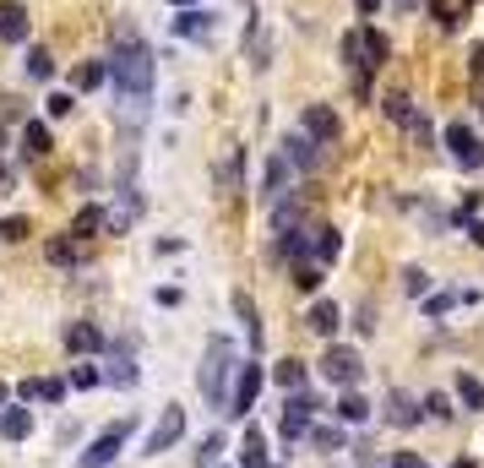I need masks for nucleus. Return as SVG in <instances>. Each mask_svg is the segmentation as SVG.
<instances>
[{"instance_id": "19", "label": "nucleus", "mask_w": 484, "mask_h": 468, "mask_svg": "<svg viewBox=\"0 0 484 468\" xmlns=\"http://www.w3.org/2000/svg\"><path fill=\"white\" fill-rule=\"evenodd\" d=\"M420 409H425V403H414L409 393H392V398H387V420H392V425H403V431H414V425L425 420Z\"/></svg>"}, {"instance_id": "12", "label": "nucleus", "mask_w": 484, "mask_h": 468, "mask_svg": "<svg viewBox=\"0 0 484 468\" xmlns=\"http://www.w3.org/2000/svg\"><path fill=\"white\" fill-rule=\"evenodd\" d=\"M316 147H321L316 136H305V131H289L278 153H283V158L294 164V174H311V169H316Z\"/></svg>"}, {"instance_id": "6", "label": "nucleus", "mask_w": 484, "mask_h": 468, "mask_svg": "<svg viewBox=\"0 0 484 468\" xmlns=\"http://www.w3.org/2000/svg\"><path fill=\"white\" fill-rule=\"evenodd\" d=\"M262 387H267V371H262L256 360H251V365H240V376H234V393H229V420H251V409H256Z\"/></svg>"}, {"instance_id": "22", "label": "nucleus", "mask_w": 484, "mask_h": 468, "mask_svg": "<svg viewBox=\"0 0 484 468\" xmlns=\"http://www.w3.org/2000/svg\"><path fill=\"white\" fill-rule=\"evenodd\" d=\"M311 256H316L321 267H332V262L343 256V234H338V229H316V234H311Z\"/></svg>"}, {"instance_id": "41", "label": "nucleus", "mask_w": 484, "mask_h": 468, "mask_svg": "<svg viewBox=\"0 0 484 468\" xmlns=\"http://www.w3.org/2000/svg\"><path fill=\"white\" fill-rule=\"evenodd\" d=\"M425 409H430V420H452V398H447V393H430Z\"/></svg>"}, {"instance_id": "35", "label": "nucleus", "mask_w": 484, "mask_h": 468, "mask_svg": "<svg viewBox=\"0 0 484 468\" xmlns=\"http://www.w3.org/2000/svg\"><path fill=\"white\" fill-rule=\"evenodd\" d=\"M403 131H409V136H414L420 147H430V142H436V125H430V115H420V109H414V120H409Z\"/></svg>"}, {"instance_id": "43", "label": "nucleus", "mask_w": 484, "mask_h": 468, "mask_svg": "<svg viewBox=\"0 0 484 468\" xmlns=\"http://www.w3.org/2000/svg\"><path fill=\"white\" fill-rule=\"evenodd\" d=\"M38 398H44V403H60V398H65V382H54V376H49V382H44V393H38Z\"/></svg>"}, {"instance_id": "36", "label": "nucleus", "mask_w": 484, "mask_h": 468, "mask_svg": "<svg viewBox=\"0 0 484 468\" xmlns=\"http://www.w3.org/2000/svg\"><path fill=\"white\" fill-rule=\"evenodd\" d=\"M98 382H104V371H98V365H87V360H82V365H71V387H76V393H87V387H98Z\"/></svg>"}, {"instance_id": "8", "label": "nucleus", "mask_w": 484, "mask_h": 468, "mask_svg": "<svg viewBox=\"0 0 484 468\" xmlns=\"http://www.w3.org/2000/svg\"><path fill=\"white\" fill-rule=\"evenodd\" d=\"M441 142L452 147V158H458L463 169H484V142L474 136V125H469V120H452V125L441 131Z\"/></svg>"}, {"instance_id": "21", "label": "nucleus", "mask_w": 484, "mask_h": 468, "mask_svg": "<svg viewBox=\"0 0 484 468\" xmlns=\"http://www.w3.org/2000/svg\"><path fill=\"white\" fill-rule=\"evenodd\" d=\"M240 468H272L267 458V436L256 425H245V442H240Z\"/></svg>"}, {"instance_id": "47", "label": "nucleus", "mask_w": 484, "mask_h": 468, "mask_svg": "<svg viewBox=\"0 0 484 468\" xmlns=\"http://www.w3.org/2000/svg\"><path fill=\"white\" fill-rule=\"evenodd\" d=\"M354 5H360V11H381V0H354Z\"/></svg>"}, {"instance_id": "34", "label": "nucleus", "mask_w": 484, "mask_h": 468, "mask_svg": "<svg viewBox=\"0 0 484 468\" xmlns=\"http://www.w3.org/2000/svg\"><path fill=\"white\" fill-rule=\"evenodd\" d=\"M452 387H458V398H463V403H469V409H474V414H484V382H474V376H469V371H463V376H458V382H452Z\"/></svg>"}, {"instance_id": "16", "label": "nucleus", "mask_w": 484, "mask_h": 468, "mask_svg": "<svg viewBox=\"0 0 484 468\" xmlns=\"http://www.w3.org/2000/svg\"><path fill=\"white\" fill-rule=\"evenodd\" d=\"M65 349H71L76 360H82V354H98V349H104V333H98L93 322H71V327H65Z\"/></svg>"}, {"instance_id": "7", "label": "nucleus", "mask_w": 484, "mask_h": 468, "mask_svg": "<svg viewBox=\"0 0 484 468\" xmlns=\"http://www.w3.org/2000/svg\"><path fill=\"white\" fill-rule=\"evenodd\" d=\"M180 436H185V409H180V403H169V409L158 414V425L147 431V442H142V458H163V453H169Z\"/></svg>"}, {"instance_id": "45", "label": "nucleus", "mask_w": 484, "mask_h": 468, "mask_svg": "<svg viewBox=\"0 0 484 468\" xmlns=\"http://www.w3.org/2000/svg\"><path fill=\"white\" fill-rule=\"evenodd\" d=\"M469 71H474V76H484V44H474V55H469Z\"/></svg>"}, {"instance_id": "49", "label": "nucleus", "mask_w": 484, "mask_h": 468, "mask_svg": "<svg viewBox=\"0 0 484 468\" xmlns=\"http://www.w3.org/2000/svg\"><path fill=\"white\" fill-rule=\"evenodd\" d=\"M0 403H5V382H0Z\"/></svg>"}, {"instance_id": "44", "label": "nucleus", "mask_w": 484, "mask_h": 468, "mask_svg": "<svg viewBox=\"0 0 484 468\" xmlns=\"http://www.w3.org/2000/svg\"><path fill=\"white\" fill-rule=\"evenodd\" d=\"M392 468H430L420 453H392Z\"/></svg>"}, {"instance_id": "3", "label": "nucleus", "mask_w": 484, "mask_h": 468, "mask_svg": "<svg viewBox=\"0 0 484 468\" xmlns=\"http://www.w3.org/2000/svg\"><path fill=\"white\" fill-rule=\"evenodd\" d=\"M234 376H240V365H234V344H229V338H207V354H202V376H196V387H202V398H207L212 409H223V414H229Z\"/></svg>"}, {"instance_id": "17", "label": "nucleus", "mask_w": 484, "mask_h": 468, "mask_svg": "<svg viewBox=\"0 0 484 468\" xmlns=\"http://www.w3.org/2000/svg\"><path fill=\"white\" fill-rule=\"evenodd\" d=\"M44 262H49V267H82V240L54 234V240L44 245Z\"/></svg>"}, {"instance_id": "26", "label": "nucleus", "mask_w": 484, "mask_h": 468, "mask_svg": "<svg viewBox=\"0 0 484 468\" xmlns=\"http://www.w3.org/2000/svg\"><path fill=\"white\" fill-rule=\"evenodd\" d=\"M104 224H109V213H104V207H93V202H87V207H82V213H76V218H71V240H87V234H98V229H104Z\"/></svg>"}, {"instance_id": "39", "label": "nucleus", "mask_w": 484, "mask_h": 468, "mask_svg": "<svg viewBox=\"0 0 484 468\" xmlns=\"http://www.w3.org/2000/svg\"><path fill=\"white\" fill-rule=\"evenodd\" d=\"M458 300H463V294H436V300H425V316H430V322H441Z\"/></svg>"}, {"instance_id": "33", "label": "nucleus", "mask_w": 484, "mask_h": 468, "mask_svg": "<svg viewBox=\"0 0 484 468\" xmlns=\"http://www.w3.org/2000/svg\"><path fill=\"white\" fill-rule=\"evenodd\" d=\"M27 234H33V224H27L22 213H5V218H0V240H5V245H22Z\"/></svg>"}, {"instance_id": "24", "label": "nucleus", "mask_w": 484, "mask_h": 468, "mask_svg": "<svg viewBox=\"0 0 484 468\" xmlns=\"http://www.w3.org/2000/svg\"><path fill=\"white\" fill-rule=\"evenodd\" d=\"M332 414H338V425H365L370 420V403L360 393H338V409Z\"/></svg>"}, {"instance_id": "5", "label": "nucleus", "mask_w": 484, "mask_h": 468, "mask_svg": "<svg viewBox=\"0 0 484 468\" xmlns=\"http://www.w3.org/2000/svg\"><path fill=\"white\" fill-rule=\"evenodd\" d=\"M321 376L338 387V393H354L360 387V376H365V360L354 354V349H343V344H332L327 354H321Z\"/></svg>"}, {"instance_id": "48", "label": "nucleus", "mask_w": 484, "mask_h": 468, "mask_svg": "<svg viewBox=\"0 0 484 468\" xmlns=\"http://www.w3.org/2000/svg\"><path fill=\"white\" fill-rule=\"evenodd\" d=\"M452 468H479V463H474V458H458V463H452Z\"/></svg>"}, {"instance_id": "31", "label": "nucleus", "mask_w": 484, "mask_h": 468, "mask_svg": "<svg viewBox=\"0 0 484 468\" xmlns=\"http://www.w3.org/2000/svg\"><path fill=\"white\" fill-rule=\"evenodd\" d=\"M294 289L300 294H316L321 289V262H294Z\"/></svg>"}, {"instance_id": "38", "label": "nucleus", "mask_w": 484, "mask_h": 468, "mask_svg": "<svg viewBox=\"0 0 484 468\" xmlns=\"http://www.w3.org/2000/svg\"><path fill=\"white\" fill-rule=\"evenodd\" d=\"M218 453H223V436L212 431V436H207V442L196 447V468H212V463H218Z\"/></svg>"}, {"instance_id": "15", "label": "nucleus", "mask_w": 484, "mask_h": 468, "mask_svg": "<svg viewBox=\"0 0 484 468\" xmlns=\"http://www.w3.org/2000/svg\"><path fill=\"white\" fill-rule=\"evenodd\" d=\"M49 153H54L49 125H44V120H27V125H22V158H27V164H38V158H49Z\"/></svg>"}, {"instance_id": "50", "label": "nucleus", "mask_w": 484, "mask_h": 468, "mask_svg": "<svg viewBox=\"0 0 484 468\" xmlns=\"http://www.w3.org/2000/svg\"><path fill=\"white\" fill-rule=\"evenodd\" d=\"M0 147H5V136H0Z\"/></svg>"}, {"instance_id": "11", "label": "nucleus", "mask_w": 484, "mask_h": 468, "mask_svg": "<svg viewBox=\"0 0 484 468\" xmlns=\"http://www.w3.org/2000/svg\"><path fill=\"white\" fill-rule=\"evenodd\" d=\"M311 409H316V398L300 387V393H289V403H283V442L294 447L300 436H311Z\"/></svg>"}, {"instance_id": "18", "label": "nucleus", "mask_w": 484, "mask_h": 468, "mask_svg": "<svg viewBox=\"0 0 484 468\" xmlns=\"http://www.w3.org/2000/svg\"><path fill=\"white\" fill-rule=\"evenodd\" d=\"M338 322H343V311H338L332 300H316V305L305 311V327H311V333H321V338H332V333H338Z\"/></svg>"}, {"instance_id": "25", "label": "nucleus", "mask_w": 484, "mask_h": 468, "mask_svg": "<svg viewBox=\"0 0 484 468\" xmlns=\"http://www.w3.org/2000/svg\"><path fill=\"white\" fill-rule=\"evenodd\" d=\"M240 169H245V153L234 147V153L212 169V185H218V191H240Z\"/></svg>"}, {"instance_id": "23", "label": "nucleus", "mask_w": 484, "mask_h": 468, "mask_svg": "<svg viewBox=\"0 0 484 468\" xmlns=\"http://www.w3.org/2000/svg\"><path fill=\"white\" fill-rule=\"evenodd\" d=\"M104 382H114V387H136V382H142V371H136V360H131L125 349H114V360H109Z\"/></svg>"}, {"instance_id": "20", "label": "nucleus", "mask_w": 484, "mask_h": 468, "mask_svg": "<svg viewBox=\"0 0 484 468\" xmlns=\"http://www.w3.org/2000/svg\"><path fill=\"white\" fill-rule=\"evenodd\" d=\"M0 436H5V442H27V436H33V414H27L22 403L0 409Z\"/></svg>"}, {"instance_id": "2", "label": "nucleus", "mask_w": 484, "mask_h": 468, "mask_svg": "<svg viewBox=\"0 0 484 468\" xmlns=\"http://www.w3.org/2000/svg\"><path fill=\"white\" fill-rule=\"evenodd\" d=\"M338 55H343V65L354 71V93L365 98V93H370V71L387 65V33H376V27H349L343 44H338Z\"/></svg>"}, {"instance_id": "46", "label": "nucleus", "mask_w": 484, "mask_h": 468, "mask_svg": "<svg viewBox=\"0 0 484 468\" xmlns=\"http://www.w3.org/2000/svg\"><path fill=\"white\" fill-rule=\"evenodd\" d=\"M469 240H474V245H484V218L474 224V229H469Z\"/></svg>"}, {"instance_id": "14", "label": "nucleus", "mask_w": 484, "mask_h": 468, "mask_svg": "<svg viewBox=\"0 0 484 468\" xmlns=\"http://www.w3.org/2000/svg\"><path fill=\"white\" fill-rule=\"evenodd\" d=\"M0 44H27V5L0 0Z\"/></svg>"}, {"instance_id": "32", "label": "nucleus", "mask_w": 484, "mask_h": 468, "mask_svg": "<svg viewBox=\"0 0 484 468\" xmlns=\"http://www.w3.org/2000/svg\"><path fill=\"white\" fill-rule=\"evenodd\" d=\"M305 442H311L316 453H338V447H343V431H338V425H311Z\"/></svg>"}, {"instance_id": "42", "label": "nucleus", "mask_w": 484, "mask_h": 468, "mask_svg": "<svg viewBox=\"0 0 484 468\" xmlns=\"http://www.w3.org/2000/svg\"><path fill=\"white\" fill-rule=\"evenodd\" d=\"M71 109H76V104H71V93H49V115H54V120H60V115H71Z\"/></svg>"}, {"instance_id": "27", "label": "nucleus", "mask_w": 484, "mask_h": 468, "mask_svg": "<svg viewBox=\"0 0 484 468\" xmlns=\"http://www.w3.org/2000/svg\"><path fill=\"white\" fill-rule=\"evenodd\" d=\"M104 76H109V60H82V65L71 71V87H76V93H87V87H98Z\"/></svg>"}, {"instance_id": "37", "label": "nucleus", "mask_w": 484, "mask_h": 468, "mask_svg": "<svg viewBox=\"0 0 484 468\" xmlns=\"http://www.w3.org/2000/svg\"><path fill=\"white\" fill-rule=\"evenodd\" d=\"M278 382H283L289 393H300V387H305V360H283V365H278Z\"/></svg>"}, {"instance_id": "1", "label": "nucleus", "mask_w": 484, "mask_h": 468, "mask_svg": "<svg viewBox=\"0 0 484 468\" xmlns=\"http://www.w3.org/2000/svg\"><path fill=\"white\" fill-rule=\"evenodd\" d=\"M109 82H114L120 104H131V115H142V109L153 104L158 60H153V49H147V44H142L136 33H125V44L114 49V60H109Z\"/></svg>"}, {"instance_id": "30", "label": "nucleus", "mask_w": 484, "mask_h": 468, "mask_svg": "<svg viewBox=\"0 0 484 468\" xmlns=\"http://www.w3.org/2000/svg\"><path fill=\"white\" fill-rule=\"evenodd\" d=\"M381 109H387V120H392V125H409V120H414V98H409V93H387V98H381Z\"/></svg>"}, {"instance_id": "28", "label": "nucleus", "mask_w": 484, "mask_h": 468, "mask_svg": "<svg viewBox=\"0 0 484 468\" xmlns=\"http://www.w3.org/2000/svg\"><path fill=\"white\" fill-rule=\"evenodd\" d=\"M234 316H240V322H245V333H251V344H256V349H262V311H256V305H251V294H245V289H240V294H234Z\"/></svg>"}, {"instance_id": "10", "label": "nucleus", "mask_w": 484, "mask_h": 468, "mask_svg": "<svg viewBox=\"0 0 484 468\" xmlns=\"http://www.w3.org/2000/svg\"><path fill=\"white\" fill-rule=\"evenodd\" d=\"M289 185H294V164H289L283 153H272V158H267V169H262V185H256V196L272 207V202H283V196H289Z\"/></svg>"}, {"instance_id": "29", "label": "nucleus", "mask_w": 484, "mask_h": 468, "mask_svg": "<svg viewBox=\"0 0 484 468\" xmlns=\"http://www.w3.org/2000/svg\"><path fill=\"white\" fill-rule=\"evenodd\" d=\"M22 71H27L33 82H49V76H54V55H49L44 44H38V49H27V60H22Z\"/></svg>"}, {"instance_id": "9", "label": "nucleus", "mask_w": 484, "mask_h": 468, "mask_svg": "<svg viewBox=\"0 0 484 468\" xmlns=\"http://www.w3.org/2000/svg\"><path fill=\"white\" fill-rule=\"evenodd\" d=\"M300 131H305V136H316L321 147H332V142L343 136V120H338V109H332V104H305V109H300Z\"/></svg>"}, {"instance_id": "40", "label": "nucleus", "mask_w": 484, "mask_h": 468, "mask_svg": "<svg viewBox=\"0 0 484 468\" xmlns=\"http://www.w3.org/2000/svg\"><path fill=\"white\" fill-rule=\"evenodd\" d=\"M403 289H409V294H425V289H430V273H425V267H409V273H403Z\"/></svg>"}, {"instance_id": "4", "label": "nucleus", "mask_w": 484, "mask_h": 468, "mask_svg": "<svg viewBox=\"0 0 484 468\" xmlns=\"http://www.w3.org/2000/svg\"><path fill=\"white\" fill-rule=\"evenodd\" d=\"M131 431H136V420H131V414H125V420H114V425H104V431L87 442V453H82V458H76L71 468H109L114 458H120V453H125Z\"/></svg>"}, {"instance_id": "13", "label": "nucleus", "mask_w": 484, "mask_h": 468, "mask_svg": "<svg viewBox=\"0 0 484 468\" xmlns=\"http://www.w3.org/2000/svg\"><path fill=\"white\" fill-rule=\"evenodd\" d=\"M212 27H218V16L202 11V5H191V11H180V16L169 22V33H180V38H212Z\"/></svg>"}]
</instances>
